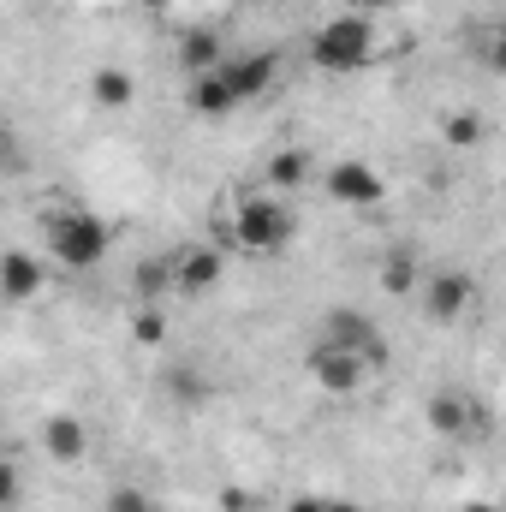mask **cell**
Here are the masks:
<instances>
[{
	"label": "cell",
	"instance_id": "1",
	"mask_svg": "<svg viewBox=\"0 0 506 512\" xmlns=\"http://www.w3.org/2000/svg\"><path fill=\"white\" fill-rule=\"evenodd\" d=\"M298 239V209L280 191H239L233 209H221V251H251L274 256Z\"/></svg>",
	"mask_w": 506,
	"mask_h": 512
},
{
	"label": "cell",
	"instance_id": "2",
	"mask_svg": "<svg viewBox=\"0 0 506 512\" xmlns=\"http://www.w3.org/2000/svg\"><path fill=\"white\" fill-rule=\"evenodd\" d=\"M42 239L48 256L66 268V274H84V268H102L114 251V227L96 215V209H78V203H60L42 215Z\"/></svg>",
	"mask_w": 506,
	"mask_h": 512
},
{
	"label": "cell",
	"instance_id": "3",
	"mask_svg": "<svg viewBox=\"0 0 506 512\" xmlns=\"http://www.w3.org/2000/svg\"><path fill=\"white\" fill-rule=\"evenodd\" d=\"M310 66L322 72H364L376 66V24L364 12H340L310 36Z\"/></svg>",
	"mask_w": 506,
	"mask_h": 512
},
{
	"label": "cell",
	"instance_id": "4",
	"mask_svg": "<svg viewBox=\"0 0 506 512\" xmlns=\"http://www.w3.org/2000/svg\"><path fill=\"white\" fill-rule=\"evenodd\" d=\"M423 423H429L435 435L459 441V435H489V429H495V411H489L477 393H465V387H435V393L423 399Z\"/></svg>",
	"mask_w": 506,
	"mask_h": 512
},
{
	"label": "cell",
	"instance_id": "5",
	"mask_svg": "<svg viewBox=\"0 0 506 512\" xmlns=\"http://www.w3.org/2000/svg\"><path fill=\"white\" fill-rule=\"evenodd\" d=\"M304 370H310V382L322 387V393H334V399H352L358 387L376 376L364 352H352V346H334L328 334H322V340L304 352Z\"/></svg>",
	"mask_w": 506,
	"mask_h": 512
},
{
	"label": "cell",
	"instance_id": "6",
	"mask_svg": "<svg viewBox=\"0 0 506 512\" xmlns=\"http://www.w3.org/2000/svg\"><path fill=\"white\" fill-rule=\"evenodd\" d=\"M477 280L465 274V268H435V274H423V286H417V304H423V316L429 322H441V328H453V322H465L471 310H477Z\"/></svg>",
	"mask_w": 506,
	"mask_h": 512
},
{
	"label": "cell",
	"instance_id": "7",
	"mask_svg": "<svg viewBox=\"0 0 506 512\" xmlns=\"http://www.w3.org/2000/svg\"><path fill=\"white\" fill-rule=\"evenodd\" d=\"M322 185H328V197L340 203V209H376V203H387V179H381L370 161H358V155H340L328 173H322Z\"/></svg>",
	"mask_w": 506,
	"mask_h": 512
},
{
	"label": "cell",
	"instance_id": "8",
	"mask_svg": "<svg viewBox=\"0 0 506 512\" xmlns=\"http://www.w3.org/2000/svg\"><path fill=\"white\" fill-rule=\"evenodd\" d=\"M167 268H173V292L203 298V292L221 286V274H227V251H221V245H179V251H167Z\"/></svg>",
	"mask_w": 506,
	"mask_h": 512
},
{
	"label": "cell",
	"instance_id": "9",
	"mask_svg": "<svg viewBox=\"0 0 506 512\" xmlns=\"http://www.w3.org/2000/svg\"><path fill=\"white\" fill-rule=\"evenodd\" d=\"M322 334H328L334 346H352V352H364V358H370V370H387V340H381V328L364 316V310H328Z\"/></svg>",
	"mask_w": 506,
	"mask_h": 512
},
{
	"label": "cell",
	"instance_id": "10",
	"mask_svg": "<svg viewBox=\"0 0 506 512\" xmlns=\"http://www.w3.org/2000/svg\"><path fill=\"white\" fill-rule=\"evenodd\" d=\"M221 78L233 84V96H239V102H256V96H268V90H274V78H280V54H274V48H251V54H227Z\"/></svg>",
	"mask_w": 506,
	"mask_h": 512
},
{
	"label": "cell",
	"instance_id": "11",
	"mask_svg": "<svg viewBox=\"0 0 506 512\" xmlns=\"http://www.w3.org/2000/svg\"><path fill=\"white\" fill-rule=\"evenodd\" d=\"M173 60L185 66V78H203V72H221L227 66V42L215 24H185L179 42H173Z\"/></svg>",
	"mask_w": 506,
	"mask_h": 512
},
{
	"label": "cell",
	"instance_id": "12",
	"mask_svg": "<svg viewBox=\"0 0 506 512\" xmlns=\"http://www.w3.org/2000/svg\"><path fill=\"white\" fill-rule=\"evenodd\" d=\"M42 286H48V268H42L36 251L12 245V251L0 256V298H6V304H30Z\"/></svg>",
	"mask_w": 506,
	"mask_h": 512
},
{
	"label": "cell",
	"instance_id": "13",
	"mask_svg": "<svg viewBox=\"0 0 506 512\" xmlns=\"http://www.w3.org/2000/svg\"><path fill=\"white\" fill-rule=\"evenodd\" d=\"M42 453H48L54 465H78V459L90 453V423H84V417H72V411L42 417Z\"/></svg>",
	"mask_w": 506,
	"mask_h": 512
},
{
	"label": "cell",
	"instance_id": "14",
	"mask_svg": "<svg viewBox=\"0 0 506 512\" xmlns=\"http://www.w3.org/2000/svg\"><path fill=\"white\" fill-rule=\"evenodd\" d=\"M245 102L233 96V84L221 78V72H203V78H185V114H197V120H227V114H239Z\"/></svg>",
	"mask_w": 506,
	"mask_h": 512
},
{
	"label": "cell",
	"instance_id": "15",
	"mask_svg": "<svg viewBox=\"0 0 506 512\" xmlns=\"http://www.w3.org/2000/svg\"><path fill=\"white\" fill-rule=\"evenodd\" d=\"M90 102H96L102 114H126L131 102H137V78H131L126 66H96V78H90Z\"/></svg>",
	"mask_w": 506,
	"mask_h": 512
},
{
	"label": "cell",
	"instance_id": "16",
	"mask_svg": "<svg viewBox=\"0 0 506 512\" xmlns=\"http://www.w3.org/2000/svg\"><path fill=\"white\" fill-rule=\"evenodd\" d=\"M465 42H471V54H477L483 72L506 78V18H483V24H471Z\"/></svg>",
	"mask_w": 506,
	"mask_h": 512
},
{
	"label": "cell",
	"instance_id": "17",
	"mask_svg": "<svg viewBox=\"0 0 506 512\" xmlns=\"http://www.w3.org/2000/svg\"><path fill=\"white\" fill-rule=\"evenodd\" d=\"M381 292L387 298H411L417 286H423V268H417V251H405V245H393V251L381 256Z\"/></svg>",
	"mask_w": 506,
	"mask_h": 512
},
{
	"label": "cell",
	"instance_id": "18",
	"mask_svg": "<svg viewBox=\"0 0 506 512\" xmlns=\"http://www.w3.org/2000/svg\"><path fill=\"white\" fill-rule=\"evenodd\" d=\"M262 179H268V191H298L304 179H310V149H274L268 155V167H262Z\"/></svg>",
	"mask_w": 506,
	"mask_h": 512
},
{
	"label": "cell",
	"instance_id": "19",
	"mask_svg": "<svg viewBox=\"0 0 506 512\" xmlns=\"http://www.w3.org/2000/svg\"><path fill=\"white\" fill-rule=\"evenodd\" d=\"M131 292H137V304H161V298L173 292V268H167V256L137 262V268H131Z\"/></svg>",
	"mask_w": 506,
	"mask_h": 512
},
{
	"label": "cell",
	"instance_id": "20",
	"mask_svg": "<svg viewBox=\"0 0 506 512\" xmlns=\"http://www.w3.org/2000/svg\"><path fill=\"white\" fill-rule=\"evenodd\" d=\"M441 137H447V149H477L489 137V120L477 108H453V114H441Z\"/></svg>",
	"mask_w": 506,
	"mask_h": 512
},
{
	"label": "cell",
	"instance_id": "21",
	"mask_svg": "<svg viewBox=\"0 0 506 512\" xmlns=\"http://www.w3.org/2000/svg\"><path fill=\"white\" fill-rule=\"evenodd\" d=\"M131 340L149 346V352L167 340V316H161V304H137V316H131Z\"/></svg>",
	"mask_w": 506,
	"mask_h": 512
},
{
	"label": "cell",
	"instance_id": "22",
	"mask_svg": "<svg viewBox=\"0 0 506 512\" xmlns=\"http://www.w3.org/2000/svg\"><path fill=\"white\" fill-rule=\"evenodd\" d=\"M161 387H167V399H173V405H203V399H209V382H203L197 370H173Z\"/></svg>",
	"mask_w": 506,
	"mask_h": 512
},
{
	"label": "cell",
	"instance_id": "23",
	"mask_svg": "<svg viewBox=\"0 0 506 512\" xmlns=\"http://www.w3.org/2000/svg\"><path fill=\"white\" fill-rule=\"evenodd\" d=\"M108 512H161V501L137 483H120V489H108Z\"/></svg>",
	"mask_w": 506,
	"mask_h": 512
},
{
	"label": "cell",
	"instance_id": "24",
	"mask_svg": "<svg viewBox=\"0 0 506 512\" xmlns=\"http://www.w3.org/2000/svg\"><path fill=\"white\" fill-rule=\"evenodd\" d=\"M18 501H24V477H18V459H6L0 465V507L12 512Z\"/></svg>",
	"mask_w": 506,
	"mask_h": 512
},
{
	"label": "cell",
	"instance_id": "25",
	"mask_svg": "<svg viewBox=\"0 0 506 512\" xmlns=\"http://www.w3.org/2000/svg\"><path fill=\"white\" fill-rule=\"evenodd\" d=\"M286 512H328V495H292Z\"/></svg>",
	"mask_w": 506,
	"mask_h": 512
},
{
	"label": "cell",
	"instance_id": "26",
	"mask_svg": "<svg viewBox=\"0 0 506 512\" xmlns=\"http://www.w3.org/2000/svg\"><path fill=\"white\" fill-rule=\"evenodd\" d=\"M221 512H251V495L245 489H221Z\"/></svg>",
	"mask_w": 506,
	"mask_h": 512
},
{
	"label": "cell",
	"instance_id": "27",
	"mask_svg": "<svg viewBox=\"0 0 506 512\" xmlns=\"http://www.w3.org/2000/svg\"><path fill=\"white\" fill-rule=\"evenodd\" d=\"M328 512H364V507H358V501H334V495H328Z\"/></svg>",
	"mask_w": 506,
	"mask_h": 512
},
{
	"label": "cell",
	"instance_id": "28",
	"mask_svg": "<svg viewBox=\"0 0 506 512\" xmlns=\"http://www.w3.org/2000/svg\"><path fill=\"white\" fill-rule=\"evenodd\" d=\"M459 512H501V507H495V501H465Z\"/></svg>",
	"mask_w": 506,
	"mask_h": 512
},
{
	"label": "cell",
	"instance_id": "29",
	"mask_svg": "<svg viewBox=\"0 0 506 512\" xmlns=\"http://www.w3.org/2000/svg\"><path fill=\"white\" fill-rule=\"evenodd\" d=\"M137 6H143V12H167L173 0H137Z\"/></svg>",
	"mask_w": 506,
	"mask_h": 512
},
{
	"label": "cell",
	"instance_id": "30",
	"mask_svg": "<svg viewBox=\"0 0 506 512\" xmlns=\"http://www.w3.org/2000/svg\"><path fill=\"white\" fill-rule=\"evenodd\" d=\"M370 6H381V0H346V12H370Z\"/></svg>",
	"mask_w": 506,
	"mask_h": 512
}]
</instances>
